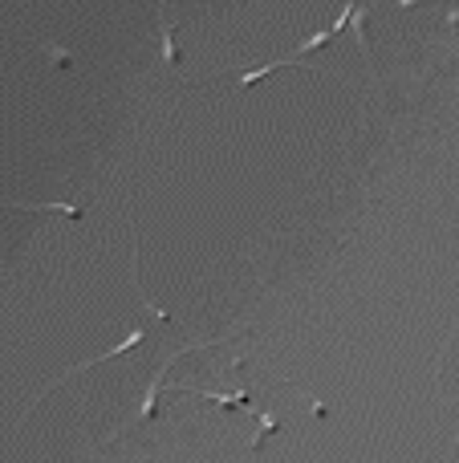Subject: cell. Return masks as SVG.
<instances>
[{
	"label": "cell",
	"instance_id": "3",
	"mask_svg": "<svg viewBox=\"0 0 459 463\" xmlns=\"http://www.w3.org/2000/svg\"><path fill=\"white\" fill-rule=\"evenodd\" d=\"M163 65H167V69H171V65H175V61H179V45H175V29H171V25H163Z\"/></svg>",
	"mask_w": 459,
	"mask_h": 463
},
{
	"label": "cell",
	"instance_id": "6",
	"mask_svg": "<svg viewBox=\"0 0 459 463\" xmlns=\"http://www.w3.org/2000/svg\"><path fill=\"white\" fill-rule=\"evenodd\" d=\"M456 333H459V325H456V329H451V337H456ZM451 337H447V341H451Z\"/></svg>",
	"mask_w": 459,
	"mask_h": 463
},
{
	"label": "cell",
	"instance_id": "5",
	"mask_svg": "<svg viewBox=\"0 0 459 463\" xmlns=\"http://www.w3.org/2000/svg\"><path fill=\"white\" fill-rule=\"evenodd\" d=\"M329 37H333V33H329V29H317V33H313V37H309V41H301V53H313V49H322L325 41H329Z\"/></svg>",
	"mask_w": 459,
	"mask_h": 463
},
{
	"label": "cell",
	"instance_id": "1",
	"mask_svg": "<svg viewBox=\"0 0 459 463\" xmlns=\"http://www.w3.org/2000/svg\"><path fill=\"white\" fill-rule=\"evenodd\" d=\"M16 212H61V216H69V220H82V212L86 207H78V203H12Z\"/></svg>",
	"mask_w": 459,
	"mask_h": 463
},
{
	"label": "cell",
	"instance_id": "2",
	"mask_svg": "<svg viewBox=\"0 0 459 463\" xmlns=\"http://www.w3.org/2000/svg\"><path fill=\"white\" fill-rule=\"evenodd\" d=\"M284 65H293V61H265L260 69H248V74H240V78H236V86L244 90V86H252V82H260V78H273L276 69H284Z\"/></svg>",
	"mask_w": 459,
	"mask_h": 463
},
{
	"label": "cell",
	"instance_id": "4",
	"mask_svg": "<svg viewBox=\"0 0 459 463\" xmlns=\"http://www.w3.org/2000/svg\"><path fill=\"white\" fill-rule=\"evenodd\" d=\"M45 57L53 61V65H61V69L74 65V53H65V49H57V45H45Z\"/></svg>",
	"mask_w": 459,
	"mask_h": 463
}]
</instances>
